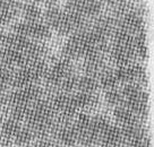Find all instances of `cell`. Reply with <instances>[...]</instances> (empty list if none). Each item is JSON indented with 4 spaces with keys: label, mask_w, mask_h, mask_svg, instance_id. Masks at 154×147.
<instances>
[{
    "label": "cell",
    "mask_w": 154,
    "mask_h": 147,
    "mask_svg": "<svg viewBox=\"0 0 154 147\" xmlns=\"http://www.w3.org/2000/svg\"><path fill=\"white\" fill-rule=\"evenodd\" d=\"M42 20L49 27L60 35H72L78 31L86 29L90 20L82 16L60 9L57 6L48 7L43 11Z\"/></svg>",
    "instance_id": "6da1fadb"
},
{
    "label": "cell",
    "mask_w": 154,
    "mask_h": 147,
    "mask_svg": "<svg viewBox=\"0 0 154 147\" xmlns=\"http://www.w3.org/2000/svg\"><path fill=\"white\" fill-rule=\"evenodd\" d=\"M48 65L45 60H36L29 62L25 67L15 69L10 86L16 88H23L29 85H38L48 71Z\"/></svg>",
    "instance_id": "7a4b0ae2"
},
{
    "label": "cell",
    "mask_w": 154,
    "mask_h": 147,
    "mask_svg": "<svg viewBox=\"0 0 154 147\" xmlns=\"http://www.w3.org/2000/svg\"><path fill=\"white\" fill-rule=\"evenodd\" d=\"M43 96L44 90L41 86L29 85L6 93L0 105L5 110L13 106H29L40 99H43Z\"/></svg>",
    "instance_id": "3957f363"
},
{
    "label": "cell",
    "mask_w": 154,
    "mask_h": 147,
    "mask_svg": "<svg viewBox=\"0 0 154 147\" xmlns=\"http://www.w3.org/2000/svg\"><path fill=\"white\" fill-rule=\"evenodd\" d=\"M11 32L34 41H45L51 38L52 31L43 20L40 22H16L11 26Z\"/></svg>",
    "instance_id": "277c9868"
},
{
    "label": "cell",
    "mask_w": 154,
    "mask_h": 147,
    "mask_svg": "<svg viewBox=\"0 0 154 147\" xmlns=\"http://www.w3.org/2000/svg\"><path fill=\"white\" fill-rule=\"evenodd\" d=\"M74 72L75 71H74V65L72 60L63 57L56 60L52 66L48 68L47 75L44 77V81L49 88L56 90L58 86L60 85V83Z\"/></svg>",
    "instance_id": "5b68a950"
},
{
    "label": "cell",
    "mask_w": 154,
    "mask_h": 147,
    "mask_svg": "<svg viewBox=\"0 0 154 147\" xmlns=\"http://www.w3.org/2000/svg\"><path fill=\"white\" fill-rule=\"evenodd\" d=\"M103 7L101 0H67L65 10L91 20L102 14Z\"/></svg>",
    "instance_id": "8992f818"
},
{
    "label": "cell",
    "mask_w": 154,
    "mask_h": 147,
    "mask_svg": "<svg viewBox=\"0 0 154 147\" xmlns=\"http://www.w3.org/2000/svg\"><path fill=\"white\" fill-rule=\"evenodd\" d=\"M115 72L119 84H137L143 86L147 83L146 70L137 62H133L127 66L117 67Z\"/></svg>",
    "instance_id": "52a82bcc"
},
{
    "label": "cell",
    "mask_w": 154,
    "mask_h": 147,
    "mask_svg": "<svg viewBox=\"0 0 154 147\" xmlns=\"http://www.w3.org/2000/svg\"><path fill=\"white\" fill-rule=\"evenodd\" d=\"M29 59L22 51H17L14 49L1 47L0 49V63L13 69H18L25 67L29 63Z\"/></svg>",
    "instance_id": "ba28073f"
},
{
    "label": "cell",
    "mask_w": 154,
    "mask_h": 147,
    "mask_svg": "<svg viewBox=\"0 0 154 147\" xmlns=\"http://www.w3.org/2000/svg\"><path fill=\"white\" fill-rule=\"evenodd\" d=\"M106 68L108 67L106 65L104 56L102 54H92V56L84 58V61H83L84 75L97 78Z\"/></svg>",
    "instance_id": "9c48e42d"
},
{
    "label": "cell",
    "mask_w": 154,
    "mask_h": 147,
    "mask_svg": "<svg viewBox=\"0 0 154 147\" xmlns=\"http://www.w3.org/2000/svg\"><path fill=\"white\" fill-rule=\"evenodd\" d=\"M22 127V122L11 118H7L1 124L0 128V145L1 146H8L10 142L14 140L17 131Z\"/></svg>",
    "instance_id": "30bf717a"
},
{
    "label": "cell",
    "mask_w": 154,
    "mask_h": 147,
    "mask_svg": "<svg viewBox=\"0 0 154 147\" xmlns=\"http://www.w3.org/2000/svg\"><path fill=\"white\" fill-rule=\"evenodd\" d=\"M99 144L104 147H122V135L120 127L117 124H109L102 133Z\"/></svg>",
    "instance_id": "8fae6325"
},
{
    "label": "cell",
    "mask_w": 154,
    "mask_h": 147,
    "mask_svg": "<svg viewBox=\"0 0 154 147\" xmlns=\"http://www.w3.org/2000/svg\"><path fill=\"white\" fill-rule=\"evenodd\" d=\"M72 99L74 103L76 105L77 111L82 112V111H90V110L95 109L100 103L99 96L96 93H82V92H77L72 93Z\"/></svg>",
    "instance_id": "7c38bea8"
},
{
    "label": "cell",
    "mask_w": 154,
    "mask_h": 147,
    "mask_svg": "<svg viewBox=\"0 0 154 147\" xmlns=\"http://www.w3.org/2000/svg\"><path fill=\"white\" fill-rule=\"evenodd\" d=\"M110 124V120L103 114H99L91 118V124H90V135L95 145L99 144V140L101 138L103 131L108 128Z\"/></svg>",
    "instance_id": "4fadbf2b"
},
{
    "label": "cell",
    "mask_w": 154,
    "mask_h": 147,
    "mask_svg": "<svg viewBox=\"0 0 154 147\" xmlns=\"http://www.w3.org/2000/svg\"><path fill=\"white\" fill-rule=\"evenodd\" d=\"M19 14L23 16L24 20L26 22H40L42 20L43 10L36 4L25 2V4H20Z\"/></svg>",
    "instance_id": "5bb4252c"
},
{
    "label": "cell",
    "mask_w": 154,
    "mask_h": 147,
    "mask_svg": "<svg viewBox=\"0 0 154 147\" xmlns=\"http://www.w3.org/2000/svg\"><path fill=\"white\" fill-rule=\"evenodd\" d=\"M113 117H115L116 121L119 124V127L140 122V119L137 118L128 108H126L125 105H119V106L115 108Z\"/></svg>",
    "instance_id": "9a60e30c"
},
{
    "label": "cell",
    "mask_w": 154,
    "mask_h": 147,
    "mask_svg": "<svg viewBox=\"0 0 154 147\" xmlns=\"http://www.w3.org/2000/svg\"><path fill=\"white\" fill-rule=\"evenodd\" d=\"M100 88L97 78L87 75L78 76L77 78L76 90L82 93H96V90Z\"/></svg>",
    "instance_id": "2e32d148"
},
{
    "label": "cell",
    "mask_w": 154,
    "mask_h": 147,
    "mask_svg": "<svg viewBox=\"0 0 154 147\" xmlns=\"http://www.w3.org/2000/svg\"><path fill=\"white\" fill-rule=\"evenodd\" d=\"M97 81H99V86L104 88L106 90L118 88V86H119V81L117 79L115 69H109V68H106V70L97 77Z\"/></svg>",
    "instance_id": "e0dca14e"
},
{
    "label": "cell",
    "mask_w": 154,
    "mask_h": 147,
    "mask_svg": "<svg viewBox=\"0 0 154 147\" xmlns=\"http://www.w3.org/2000/svg\"><path fill=\"white\" fill-rule=\"evenodd\" d=\"M34 138H35V136H34L33 131L26 124H22V127L19 128L16 136L14 137L13 142L17 146H26V145L31 144V142Z\"/></svg>",
    "instance_id": "ac0fdd59"
},
{
    "label": "cell",
    "mask_w": 154,
    "mask_h": 147,
    "mask_svg": "<svg viewBox=\"0 0 154 147\" xmlns=\"http://www.w3.org/2000/svg\"><path fill=\"white\" fill-rule=\"evenodd\" d=\"M19 7H0V26L11 23L19 14Z\"/></svg>",
    "instance_id": "d6986e66"
},
{
    "label": "cell",
    "mask_w": 154,
    "mask_h": 147,
    "mask_svg": "<svg viewBox=\"0 0 154 147\" xmlns=\"http://www.w3.org/2000/svg\"><path fill=\"white\" fill-rule=\"evenodd\" d=\"M104 99H106V103L110 106H113V108L122 105V103H124L122 94H121V90L119 88H113V90H106V95H104Z\"/></svg>",
    "instance_id": "ffe728a7"
},
{
    "label": "cell",
    "mask_w": 154,
    "mask_h": 147,
    "mask_svg": "<svg viewBox=\"0 0 154 147\" xmlns=\"http://www.w3.org/2000/svg\"><path fill=\"white\" fill-rule=\"evenodd\" d=\"M14 70L15 69L13 68H9L0 63V88L1 90H6L8 86H10Z\"/></svg>",
    "instance_id": "44dd1931"
},
{
    "label": "cell",
    "mask_w": 154,
    "mask_h": 147,
    "mask_svg": "<svg viewBox=\"0 0 154 147\" xmlns=\"http://www.w3.org/2000/svg\"><path fill=\"white\" fill-rule=\"evenodd\" d=\"M57 2H58V0H43V1H42V4H44L47 8H48V7L57 6Z\"/></svg>",
    "instance_id": "7402d4cb"
},
{
    "label": "cell",
    "mask_w": 154,
    "mask_h": 147,
    "mask_svg": "<svg viewBox=\"0 0 154 147\" xmlns=\"http://www.w3.org/2000/svg\"><path fill=\"white\" fill-rule=\"evenodd\" d=\"M5 94H6L5 90H1V88H0V104H1V102H2L4 97H5Z\"/></svg>",
    "instance_id": "603a6c76"
},
{
    "label": "cell",
    "mask_w": 154,
    "mask_h": 147,
    "mask_svg": "<svg viewBox=\"0 0 154 147\" xmlns=\"http://www.w3.org/2000/svg\"><path fill=\"white\" fill-rule=\"evenodd\" d=\"M26 1H27V2H31V4H36V5H38V4H40V2L42 4L43 0H26Z\"/></svg>",
    "instance_id": "cb8c5ba5"
},
{
    "label": "cell",
    "mask_w": 154,
    "mask_h": 147,
    "mask_svg": "<svg viewBox=\"0 0 154 147\" xmlns=\"http://www.w3.org/2000/svg\"><path fill=\"white\" fill-rule=\"evenodd\" d=\"M2 122H4V115L0 113V128H1V124H2Z\"/></svg>",
    "instance_id": "d4e9b609"
},
{
    "label": "cell",
    "mask_w": 154,
    "mask_h": 147,
    "mask_svg": "<svg viewBox=\"0 0 154 147\" xmlns=\"http://www.w3.org/2000/svg\"><path fill=\"white\" fill-rule=\"evenodd\" d=\"M24 147H36V145H35V144H33V145L29 144V145H26V146H24Z\"/></svg>",
    "instance_id": "484cf974"
},
{
    "label": "cell",
    "mask_w": 154,
    "mask_h": 147,
    "mask_svg": "<svg viewBox=\"0 0 154 147\" xmlns=\"http://www.w3.org/2000/svg\"><path fill=\"white\" fill-rule=\"evenodd\" d=\"M129 1H130V2H133V4H137L140 0H129Z\"/></svg>",
    "instance_id": "4316f807"
},
{
    "label": "cell",
    "mask_w": 154,
    "mask_h": 147,
    "mask_svg": "<svg viewBox=\"0 0 154 147\" xmlns=\"http://www.w3.org/2000/svg\"><path fill=\"white\" fill-rule=\"evenodd\" d=\"M93 147H104V146H102V145H95V146H93Z\"/></svg>",
    "instance_id": "83f0119b"
},
{
    "label": "cell",
    "mask_w": 154,
    "mask_h": 147,
    "mask_svg": "<svg viewBox=\"0 0 154 147\" xmlns=\"http://www.w3.org/2000/svg\"><path fill=\"white\" fill-rule=\"evenodd\" d=\"M101 1H102V2H103V4H104V0H101Z\"/></svg>",
    "instance_id": "f1b7e54d"
}]
</instances>
